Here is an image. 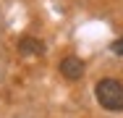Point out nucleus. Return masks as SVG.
<instances>
[{
	"mask_svg": "<svg viewBox=\"0 0 123 118\" xmlns=\"http://www.w3.org/2000/svg\"><path fill=\"white\" fill-rule=\"evenodd\" d=\"M94 97H97V102L105 110H113V113L123 110V84L115 81V79H102V81H97Z\"/></svg>",
	"mask_w": 123,
	"mask_h": 118,
	"instance_id": "nucleus-1",
	"label": "nucleus"
},
{
	"mask_svg": "<svg viewBox=\"0 0 123 118\" xmlns=\"http://www.w3.org/2000/svg\"><path fill=\"white\" fill-rule=\"evenodd\" d=\"M113 52H115V55H123V37L113 42Z\"/></svg>",
	"mask_w": 123,
	"mask_h": 118,
	"instance_id": "nucleus-4",
	"label": "nucleus"
},
{
	"mask_svg": "<svg viewBox=\"0 0 123 118\" xmlns=\"http://www.w3.org/2000/svg\"><path fill=\"white\" fill-rule=\"evenodd\" d=\"M18 50H21V52H26V55H39V52L45 50V45H42L39 39H31V37H24V39L18 42Z\"/></svg>",
	"mask_w": 123,
	"mask_h": 118,
	"instance_id": "nucleus-3",
	"label": "nucleus"
},
{
	"mask_svg": "<svg viewBox=\"0 0 123 118\" xmlns=\"http://www.w3.org/2000/svg\"><path fill=\"white\" fill-rule=\"evenodd\" d=\"M60 73L66 76V79H71V81H76V79H81V73H84V63L79 60V58H66L63 63H60Z\"/></svg>",
	"mask_w": 123,
	"mask_h": 118,
	"instance_id": "nucleus-2",
	"label": "nucleus"
}]
</instances>
